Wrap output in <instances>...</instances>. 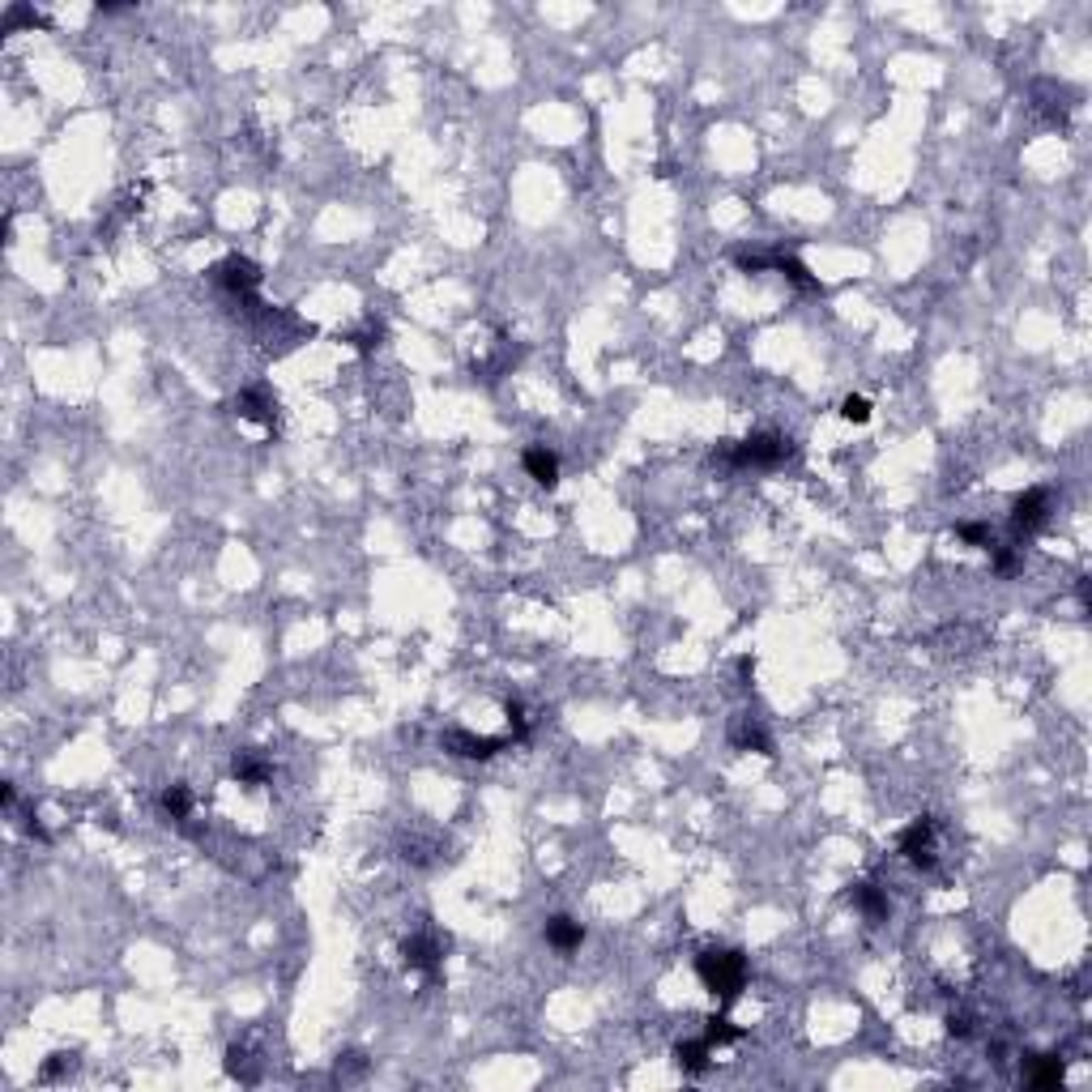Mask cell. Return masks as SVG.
<instances>
[{"label":"cell","instance_id":"6","mask_svg":"<svg viewBox=\"0 0 1092 1092\" xmlns=\"http://www.w3.org/2000/svg\"><path fill=\"white\" fill-rule=\"evenodd\" d=\"M444 751L461 759H491L496 751H504V739H486V734H470V730H448Z\"/></svg>","mask_w":1092,"mask_h":1092},{"label":"cell","instance_id":"22","mask_svg":"<svg viewBox=\"0 0 1092 1092\" xmlns=\"http://www.w3.org/2000/svg\"><path fill=\"white\" fill-rule=\"evenodd\" d=\"M961 538L973 546H990V529L986 526H961Z\"/></svg>","mask_w":1092,"mask_h":1092},{"label":"cell","instance_id":"2","mask_svg":"<svg viewBox=\"0 0 1092 1092\" xmlns=\"http://www.w3.org/2000/svg\"><path fill=\"white\" fill-rule=\"evenodd\" d=\"M696 973L700 981H704L713 994H721V999H739L743 981H747V961H743V951H730V948H708L700 951L696 961Z\"/></svg>","mask_w":1092,"mask_h":1092},{"label":"cell","instance_id":"7","mask_svg":"<svg viewBox=\"0 0 1092 1092\" xmlns=\"http://www.w3.org/2000/svg\"><path fill=\"white\" fill-rule=\"evenodd\" d=\"M402 961L410 964V969L435 977V969H440V943H435L431 935H415V939L402 943Z\"/></svg>","mask_w":1092,"mask_h":1092},{"label":"cell","instance_id":"20","mask_svg":"<svg viewBox=\"0 0 1092 1092\" xmlns=\"http://www.w3.org/2000/svg\"><path fill=\"white\" fill-rule=\"evenodd\" d=\"M504 713H508V726H512V739H526V734H529V717H526V708H521V704H508Z\"/></svg>","mask_w":1092,"mask_h":1092},{"label":"cell","instance_id":"14","mask_svg":"<svg viewBox=\"0 0 1092 1092\" xmlns=\"http://www.w3.org/2000/svg\"><path fill=\"white\" fill-rule=\"evenodd\" d=\"M853 905H858L870 921L888 918V900H883V892L875 888V883H858V888H853Z\"/></svg>","mask_w":1092,"mask_h":1092},{"label":"cell","instance_id":"12","mask_svg":"<svg viewBox=\"0 0 1092 1092\" xmlns=\"http://www.w3.org/2000/svg\"><path fill=\"white\" fill-rule=\"evenodd\" d=\"M708 1054H713V1045L700 1037V1042H678L675 1045V1062H678V1072H688V1075H704L708 1072Z\"/></svg>","mask_w":1092,"mask_h":1092},{"label":"cell","instance_id":"1","mask_svg":"<svg viewBox=\"0 0 1092 1092\" xmlns=\"http://www.w3.org/2000/svg\"><path fill=\"white\" fill-rule=\"evenodd\" d=\"M794 453L789 448V440L785 435H777V431H756V435H747L743 444H726V448H717L713 453V461H721V466H734V470H777L785 457Z\"/></svg>","mask_w":1092,"mask_h":1092},{"label":"cell","instance_id":"4","mask_svg":"<svg viewBox=\"0 0 1092 1092\" xmlns=\"http://www.w3.org/2000/svg\"><path fill=\"white\" fill-rule=\"evenodd\" d=\"M1045 516H1050V491L1029 486V491L1012 504V529L1016 534H1037V529L1045 526Z\"/></svg>","mask_w":1092,"mask_h":1092},{"label":"cell","instance_id":"19","mask_svg":"<svg viewBox=\"0 0 1092 1092\" xmlns=\"http://www.w3.org/2000/svg\"><path fill=\"white\" fill-rule=\"evenodd\" d=\"M840 418H845V423H870V402L867 397H858V393H850L845 402H840Z\"/></svg>","mask_w":1092,"mask_h":1092},{"label":"cell","instance_id":"9","mask_svg":"<svg viewBox=\"0 0 1092 1092\" xmlns=\"http://www.w3.org/2000/svg\"><path fill=\"white\" fill-rule=\"evenodd\" d=\"M546 943H551L555 951H577L580 943H585V926H580L577 918L559 913V918L546 921Z\"/></svg>","mask_w":1092,"mask_h":1092},{"label":"cell","instance_id":"11","mask_svg":"<svg viewBox=\"0 0 1092 1092\" xmlns=\"http://www.w3.org/2000/svg\"><path fill=\"white\" fill-rule=\"evenodd\" d=\"M730 739H734V747H743V751H759V756H772V739L764 734V730H759V721H756V717H747V713H743V717L734 721Z\"/></svg>","mask_w":1092,"mask_h":1092},{"label":"cell","instance_id":"3","mask_svg":"<svg viewBox=\"0 0 1092 1092\" xmlns=\"http://www.w3.org/2000/svg\"><path fill=\"white\" fill-rule=\"evenodd\" d=\"M900 853L918 870H935V819L931 815L913 819L909 828L900 832Z\"/></svg>","mask_w":1092,"mask_h":1092},{"label":"cell","instance_id":"17","mask_svg":"<svg viewBox=\"0 0 1092 1092\" xmlns=\"http://www.w3.org/2000/svg\"><path fill=\"white\" fill-rule=\"evenodd\" d=\"M226 1072H231L235 1080H243V1084H256L253 1054H248V1050H239V1045H231V1050H226Z\"/></svg>","mask_w":1092,"mask_h":1092},{"label":"cell","instance_id":"5","mask_svg":"<svg viewBox=\"0 0 1092 1092\" xmlns=\"http://www.w3.org/2000/svg\"><path fill=\"white\" fill-rule=\"evenodd\" d=\"M213 282L231 294H248L261 286V269H256L248 256H226V261L213 265Z\"/></svg>","mask_w":1092,"mask_h":1092},{"label":"cell","instance_id":"13","mask_svg":"<svg viewBox=\"0 0 1092 1092\" xmlns=\"http://www.w3.org/2000/svg\"><path fill=\"white\" fill-rule=\"evenodd\" d=\"M1024 1084L1029 1088H1058L1062 1084V1062L1054 1058V1054H1037L1029 1067V1075H1024Z\"/></svg>","mask_w":1092,"mask_h":1092},{"label":"cell","instance_id":"10","mask_svg":"<svg viewBox=\"0 0 1092 1092\" xmlns=\"http://www.w3.org/2000/svg\"><path fill=\"white\" fill-rule=\"evenodd\" d=\"M235 415L256 418V423H273L278 418V402L269 397V389H248V393L235 397Z\"/></svg>","mask_w":1092,"mask_h":1092},{"label":"cell","instance_id":"15","mask_svg":"<svg viewBox=\"0 0 1092 1092\" xmlns=\"http://www.w3.org/2000/svg\"><path fill=\"white\" fill-rule=\"evenodd\" d=\"M265 777H269V764H265V759H256L253 751L235 756V781H243V785H261Z\"/></svg>","mask_w":1092,"mask_h":1092},{"label":"cell","instance_id":"21","mask_svg":"<svg viewBox=\"0 0 1092 1092\" xmlns=\"http://www.w3.org/2000/svg\"><path fill=\"white\" fill-rule=\"evenodd\" d=\"M64 1072H73V1058L69 1054H56V1058L43 1067V1080H56V1075H64Z\"/></svg>","mask_w":1092,"mask_h":1092},{"label":"cell","instance_id":"23","mask_svg":"<svg viewBox=\"0 0 1092 1092\" xmlns=\"http://www.w3.org/2000/svg\"><path fill=\"white\" fill-rule=\"evenodd\" d=\"M948 1032H951V1037H969V1020H964V1016H951Z\"/></svg>","mask_w":1092,"mask_h":1092},{"label":"cell","instance_id":"18","mask_svg":"<svg viewBox=\"0 0 1092 1092\" xmlns=\"http://www.w3.org/2000/svg\"><path fill=\"white\" fill-rule=\"evenodd\" d=\"M734 1037H739V1029H734L726 1016H713V1020H708V1029H704V1042L708 1045H730Z\"/></svg>","mask_w":1092,"mask_h":1092},{"label":"cell","instance_id":"8","mask_svg":"<svg viewBox=\"0 0 1092 1092\" xmlns=\"http://www.w3.org/2000/svg\"><path fill=\"white\" fill-rule=\"evenodd\" d=\"M521 461H526V474L534 478L538 486H546V491H551V486L559 483V457L551 453V448L534 444V448H526V457H521Z\"/></svg>","mask_w":1092,"mask_h":1092},{"label":"cell","instance_id":"16","mask_svg":"<svg viewBox=\"0 0 1092 1092\" xmlns=\"http://www.w3.org/2000/svg\"><path fill=\"white\" fill-rule=\"evenodd\" d=\"M162 811H167L171 819H188V811H193V794H188V785L162 789Z\"/></svg>","mask_w":1092,"mask_h":1092}]
</instances>
